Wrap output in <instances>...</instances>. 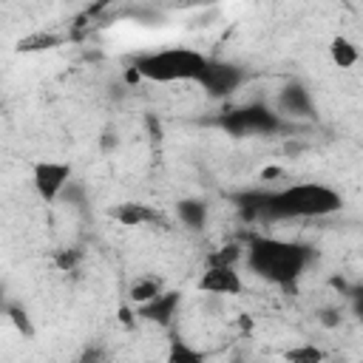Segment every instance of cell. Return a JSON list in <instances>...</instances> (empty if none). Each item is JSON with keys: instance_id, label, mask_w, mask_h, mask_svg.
Returning a JSON list of instances; mask_svg holds the SVG:
<instances>
[{"instance_id": "cell-19", "label": "cell", "mask_w": 363, "mask_h": 363, "mask_svg": "<svg viewBox=\"0 0 363 363\" xmlns=\"http://www.w3.org/2000/svg\"><path fill=\"white\" fill-rule=\"evenodd\" d=\"M337 315H340V312H335V309H329V312H323V318H320V320H323L326 326H335V323H337Z\"/></svg>"}, {"instance_id": "cell-6", "label": "cell", "mask_w": 363, "mask_h": 363, "mask_svg": "<svg viewBox=\"0 0 363 363\" xmlns=\"http://www.w3.org/2000/svg\"><path fill=\"white\" fill-rule=\"evenodd\" d=\"M34 190L40 193L43 201H57L71 182V164L65 162H40L34 164Z\"/></svg>"}, {"instance_id": "cell-18", "label": "cell", "mask_w": 363, "mask_h": 363, "mask_svg": "<svg viewBox=\"0 0 363 363\" xmlns=\"http://www.w3.org/2000/svg\"><path fill=\"white\" fill-rule=\"evenodd\" d=\"M352 303H354V312L363 318V286H357V289H352Z\"/></svg>"}, {"instance_id": "cell-3", "label": "cell", "mask_w": 363, "mask_h": 363, "mask_svg": "<svg viewBox=\"0 0 363 363\" xmlns=\"http://www.w3.org/2000/svg\"><path fill=\"white\" fill-rule=\"evenodd\" d=\"M207 62L210 57H204L201 51L176 45L139 54L130 68H136V74L150 82H199Z\"/></svg>"}, {"instance_id": "cell-2", "label": "cell", "mask_w": 363, "mask_h": 363, "mask_svg": "<svg viewBox=\"0 0 363 363\" xmlns=\"http://www.w3.org/2000/svg\"><path fill=\"white\" fill-rule=\"evenodd\" d=\"M244 261H247V267L258 278H264V281H269L275 286H286L289 289L301 278V272L309 267L312 250L303 247V244H298V241L255 235L247 244Z\"/></svg>"}, {"instance_id": "cell-7", "label": "cell", "mask_w": 363, "mask_h": 363, "mask_svg": "<svg viewBox=\"0 0 363 363\" xmlns=\"http://www.w3.org/2000/svg\"><path fill=\"white\" fill-rule=\"evenodd\" d=\"M199 289L207 295H241L244 292V281L235 272V264H207V269L199 278Z\"/></svg>"}, {"instance_id": "cell-10", "label": "cell", "mask_w": 363, "mask_h": 363, "mask_svg": "<svg viewBox=\"0 0 363 363\" xmlns=\"http://www.w3.org/2000/svg\"><path fill=\"white\" fill-rule=\"evenodd\" d=\"M113 218L119 224H125V227H145V224L159 221V213L153 207L142 204V201H125V204H119L113 210Z\"/></svg>"}, {"instance_id": "cell-13", "label": "cell", "mask_w": 363, "mask_h": 363, "mask_svg": "<svg viewBox=\"0 0 363 363\" xmlns=\"http://www.w3.org/2000/svg\"><path fill=\"white\" fill-rule=\"evenodd\" d=\"M329 57H332V62H335L337 68H352V65L357 62V48H354L352 40L335 37L332 45H329Z\"/></svg>"}, {"instance_id": "cell-1", "label": "cell", "mask_w": 363, "mask_h": 363, "mask_svg": "<svg viewBox=\"0 0 363 363\" xmlns=\"http://www.w3.org/2000/svg\"><path fill=\"white\" fill-rule=\"evenodd\" d=\"M238 207L247 216L267 218H320L340 210V196L326 184H289L272 193H238Z\"/></svg>"}, {"instance_id": "cell-15", "label": "cell", "mask_w": 363, "mask_h": 363, "mask_svg": "<svg viewBox=\"0 0 363 363\" xmlns=\"http://www.w3.org/2000/svg\"><path fill=\"white\" fill-rule=\"evenodd\" d=\"M170 360H182V363H199L201 360V352H190L184 343H176L173 346V352H170Z\"/></svg>"}, {"instance_id": "cell-11", "label": "cell", "mask_w": 363, "mask_h": 363, "mask_svg": "<svg viewBox=\"0 0 363 363\" xmlns=\"http://www.w3.org/2000/svg\"><path fill=\"white\" fill-rule=\"evenodd\" d=\"M176 213H179V218L187 230H201L204 221H207V204L199 201V199H182L176 204Z\"/></svg>"}, {"instance_id": "cell-5", "label": "cell", "mask_w": 363, "mask_h": 363, "mask_svg": "<svg viewBox=\"0 0 363 363\" xmlns=\"http://www.w3.org/2000/svg\"><path fill=\"white\" fill-rule=\"evenodd\" d=\"M244 82V71L233 62H221V60H210L199 85L210 94V96H227L233 91H238V85Z\"/></svg>"}, {"instance_id": "cell-16", "label": "cell", "mask_w": 363, "mask_h": 363, "mask_svg": "<svg viewBox=\"0 0 363 363\" xmlns=\"http://www.w3.org/2000/svg\"><path fill=\"white\" fill-rule=\"evenodd\" d=\"M286 357H289V360H320L323 354H320L315 346H301V349L286 352Z\"/></svg>"}, {"instance_id": "cell-17", "label": "cell", "mask_w": 363, "mask_h": 363, "mask_svg": "<svg viewBox=\"0 0 363 363\" xmlns=\"http://www.w3.org/2000/svg\"><path fill=\"white\" fill-rule=\"evenodd\" d=\"M9 318L14 320V326H17L20 332H26V335L31 332V326H28V320H26V312H20L17 306H11V309H9Z\"/></svg>"}, {"instance_id": "cell-12", "label": "cell", "mask_w": 363, "mask_h": 363, "mask_svg": "<svg viewBox=\"0 0 363 363\" xmlns=\"http://www.w3.org/2000/svg\"><path fill=\"white\" fill-rule=\"evenodd\" d=\"M159 292H164V286H162V278H156V275H142L130 284V301L139 303V306L153 301Z\"/></svg>"}, {"instance_id": "cell-14", "label": "cell", "mask_w": 363, "mask_h": 363, "mask_svg": "<svg viewBox=\"0 0 363 363\" xmlns=\"http://www.w3.org/2000/svg\"><path fill=\"white\" fill-rule=\"evenodd\" d=\"M60 43V37L54 34H34V37H26L20 40V51H40V48H54Z\"/></svg>"}, {"instance_id": "cell-8", "label": "cell", "mask_w": 363, "mask_h": 363, "mask_svg": "<svg viewBox=\"0 0 363 363\" xmlns=\"http://www.w3.org/2000/svg\"><path fill=\"white\" fill-rule=\"evenodd\" d=\"M278 113L281 116H292V119H312L315 116L312 94L301 82H289L278 94Z\"/></svg>"}, {"instance_id": "cell-9", "label": "cell", "mask_w": 363, "mask_h": 363, "mask_svg": "<svg viewBox=\"0 0 363 363\" xmlns=\"http://www.w3.org/2000/svg\"><path fill=\"white\" fill-rule=\"evenodd\" d=\"M179 303H182V295L179 292H159L153 301H147V303L139 306V315L147 318V320H153V323H159V326H167L176 318Z\"/></svg>"}, {"instance_id": "cell-4", "label": "cell", "mask_w": 363, "mask_h": 363, "mask_svg": "<svg viewBox=\"0 0 363 363\" xmlns=\"http://www.w3.org/2000/svg\"><path fill=\"white\" fill-rule=\"evenodd\" d=\"M221 128L233 136H258V133H275L284 128L281 113H275L272 108L252 102L244 108L230 111L227 116H221Z\"/></svg>"}]
</instances>
